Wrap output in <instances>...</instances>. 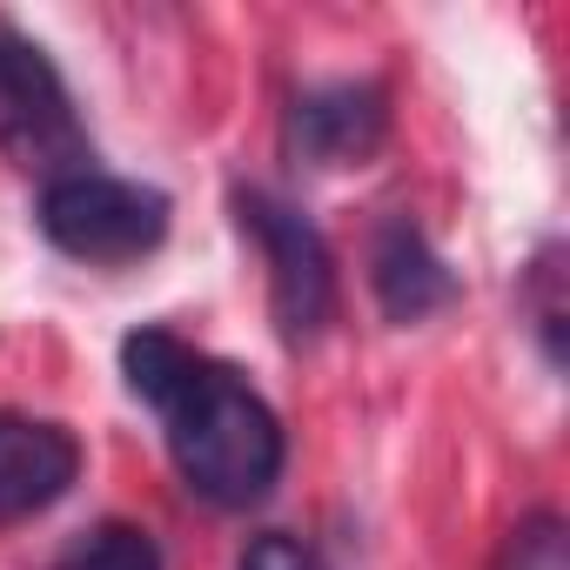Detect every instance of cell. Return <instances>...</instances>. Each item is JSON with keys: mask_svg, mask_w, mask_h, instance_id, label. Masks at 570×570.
Listing matches in <instances>:
<instances>
[{"mask_svg": "<svg viewBox=\"0 0 570 570\" xmlns=\"http://www.w3.org/2000/svg\"><path fill=\"white\" fill-rule=\"evenodd\" d=\"M370 289H376V309L410 330V323H430L436 309H450L463 296V282L410 215H390L370 242Z\"/></svg>", "mask_w": 570, "mask_h": 570, "instance_id": "obj_6", "label": "cell"}, {"mask_svg": "<svg viewBox=\"0 0 570 570\" xmlns=\"http://www.w3.org/2000/svg\"><path fill=\"white\" fill-rule=\"evenodd\" d=\"M523 309H530V330L543 343V363L563 370V323H570V309H563V248L557 242H543L537 262L523 268Z\"/></svg>", "mask_w": 570, "mask_h": 570, "instance_id": "obj_9", "label": "cell"}, {"mask_svg": "<svg viewBox=\"0 0 570 570\" xmlns=\"http://www.w3.org/2000/svg\"><path fill=\"white\" fill-rule=\"evenodd\" d=\"M235 570H323V557L303 537H289V530H262V537H248Z\"/></svg>", "mask_w": 570, "mask_h": 570, "instance_id": "obj_11", "label": "cell"}, {"mask_svg": "<svg viewBox=\"0 0 570 570\" xmlns=\"http://www.w3.org/2000/svg\"><path fill=\"white\" fill-rule=\"evenodd\" d=\"M75 476H81V443L61 423L0 410V523L41 517L75 490Z\"/></svg>", "mask_w": 570, "mask_h": 570, "instance_id": "obj_7", "label": "cell"}, {"mask_svg": "<svg viewBox=\"0 0 570 570\" xmlns=\"http://www.w3.org/2000/svg\"><path fill=\"white\" fill-rule=\"evenodd\" d=\"M390 141V95L383 81H323L303 88L282 121V148L296 168H356Z\"/></svg>", "mask_w": 570, "mask_h": 570, "instance_id": "obj_5", "label": "cell"}, {"mask_svg": "<svg viewBox=\"0 0 570 570\" xmlns=\"http://www.w3.org/2000/svg\"><path fill=\"white\" fill-rule=\"evenodd\" d=\"M503 570H570L563 557V523L550 510H537L530 523L510 530V550H503Z\"/></svg>", "mask_w": 570, "mask_h": 570, "instance_id": "obj_10", "label": "cell"}, {"mask_svg": "<svg viewBox=\"0 0 570 570\" xmlns=\"http://www.w3.org/2000/svg\"><path fill=\"white\" fill-rule=\"evenodd\" d=\"M0 155L21 175H41V188L95 168V141L75 115L61 68L48 61L41 41H28L8 21H0Z\"/></svg>", "mask_w": 570, "mask_h": 570, "instance_id": "obj_2", "label": "cell"}, {"mask_svg": "<svg viewBox=\"0 0 570 570\" xmlns=\"http://www.w3.org/2000/svg\"><path fill=\"white\" fill-rule=\"evenodd\" d=\"M121 376L168 423V456L202 503L248 510L282 483L289 436L242 370L188 350L175 330H135L121 343Z\"/></svg>", "mask_w": 570, "mask_h": 570, "instance_id": "obj_1", "label": "cell"}, {"mask_svg": "<svg viewBox=\"0 0 570 570\" xmlns=\"http://www.w3.org/2000/svg\"><path fill=\"white\" fill-rule=\"evenodd\" d=\"M55 570H168V557H161V543L141 530V523H95V530H81L61 557H55Z\"/></svg>", "mask_w": 570, "mask_h": 570, "instance_id": "obj_8", "label": "cell"}, {"mask_svg": "<svg viewBox=\"0 0 570 570\" xmlns=\"http://www.w3.org/2000/svg\"><path fill=\"white\" fill-rule=\"evenodd\" d=\"M41 235L75 255V262H95V268H121V262H141L161 248L168 235V195L155 181H128V175H101V168H81V175H61L41 188Z\"/></svg>", "mask_w": 570, "mask_h": 570, "instance_id": "obj_3", "label": "cell"}, {"mask_svg": "<svg viewBox=\"0 0 570 570\" xmlns=\"http://www.w3.org/2000/svg\"><path fill=\"white\" fill-rule=\"evenodd\" d=\"M235 222L268 262V316L289 350H309L336 316V255L323 228L268 188H235Z\"/></svg>", "mask_w": 570, "mask_h": 570, "instance_id": "obj_4", "label": "cell"}]
</instances>
